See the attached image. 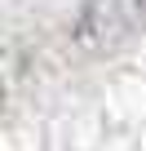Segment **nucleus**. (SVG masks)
<instances>
[{
	"mask_svg": "<svg viewBox=\"0 0 146 151\" xmlns=\"http://www.w3.org/2000/svg\"><path fill=\"white\" fill-rule=\"evenodd\" d=\"M142 18H146V0H84L71 27V40L84 53H106L124 45L142 27Z\"/></svg>",
	"mask_w": 146,
	"mask_h": 151,
	"instance_id": "f257e3e1",
	"label": "nucleus"
}]
</instances>
